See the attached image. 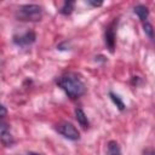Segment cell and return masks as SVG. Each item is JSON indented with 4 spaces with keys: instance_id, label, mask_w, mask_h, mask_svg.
<instances>
[{
    "instance_id": "6da1fadb",
    "label": "cell",
    "mask_w": 155,
    "mask_h": 155,
    "mask_svg": "<svg viewBox=\"0 0 155 155\" xmlns=\"http://www.w3.org/2000/svg\"><path fill=\"white\" fill-rule=\"evenodd\" d=\"M57 84L70 98H78L85 93L84 82L74 74H65L61 76L57 80Z\"/></svg>"
},
{
    "instance_id": "7a4b0ae2",
    "label": "cell",
    "mask_w": 155,
    "mask_h": 155,
    "mask_svg": "<svg viewBox=\"0 0 155 155\" xmlns=\"http://www.w3.org/2000/svg\"><path fill=\"white\" fill-rule=\"evenodd\" d=\"M42 15V8L39 5H24L19 8V17L24 21H39Z\"/></svg>"
},
{
    "instance_id": "3957f363",
    "label": "cell",
    "mask_w": 155,
    "mask_h": 155,
    "mask_svg": "<svg viewBox=\"0 0 155 155\" xmlns=\"http://www.w3.org/2000/svg\"><path fill=\"white\" fill-rule=\"evenodd\" d=\"M57 131L62 136H64L65 138H68L70 140H76V139L80 138V133H79L78 128L73 124H70V122H62V124H59L57 126Z\"/></svg>"
},
{
    "instance_id": "277c9868",
    "label": "cell",
    "mask_w": 155,
    "mask_h": 155,
    "mask_svg": "<svg viewBox=\"0 0 155 155\" xmlns=\"http://www.w3.org/2000/svg\"><path fill=\"white\" fill-rule=\"evenodd\" d=\"M13 41L19 46H28V45H30V44H33L35 41V34L33 31H27L23 35L15 36Z\"/></svg>"
},
{
    "instance_id": "5b68a950",
    "label": "cell",
    "mask_w": 155,
    "mask_h": 155,
    "mask_svg": "<svg viewBox=\"0 0 155 155\" xmlns=\"http://www.w3.org/2000/svg\"><path fill=\"white\" fill-rule=\"evenodd\" d=\"M105 44L109 48L110 52L114 51L115 47V29H114V23L111 25H109L105 30Z\"/></svg>"
},
{
    "instance_id": "8992f818",
    "label": "cell",
    "mask_w": 155,
    "mask_h": 155,
    "mask_svg": "<svg viewBox=\"0 0 155 155\" xmlns=\"http://www.w3.org/2000/svg\"><path fill=\"white\" fill-rule=\"evenodd\" d=\"M75 117H76L78 122H79L84 128L88 127V119H87V116H86V114L84 113L82 109H79V108L75 109Z\"/></svg>"
},
{
    "instance_id": "52a82bcc",
    "label": "cell",
    "mask_w": 155,
    "mask_h": 155,
    "mask_svg": "<svg viewBox=\"0 0 155 155\" xmlns=\"http://www.w3.org/2000/svg\"><path fill=\"white\" fill-rule=\"evenodd\" d=\"M133 11H134V13L139 17V19H142L143 22L148 18V16H149V11H148V8L144 6V5H138V6H136L134 8H133Z\"/></svg>"
},
{
    "instance_id": "ba28073f",
    "label": "cell",
    "mask_w": 155,
    "mask_h": 155,
    "mask_svg": "<svg viewBox=\"0 0 155 155\" xmlns=\"http://www.w3.org/2000/svg\"><path fill=\"white\" fill-rule=\"evenodd\" d=\"M108 155H121L120 147L115 140H110L108 143Z\"/></svg>"
},
{
    "instance_id": "9c48e42d",
    "label": "cell",
    "mask_w": 155,
    "mask_h": 155,
    "mask_svg": "<svg viewBox=\"0 0 155 155\" xmlns=\"http://www.w3.org/2000/svg\"><path fill=\"white\" fill-rule=\"evenodd\" d=\"M74 10V1H65L64 5L61 8V13L63 15H70Z\"/></svg>"
},
{
    "instance_id": "30bf717a",
    "label": "cell",
    "mask_w": 155,
    "mask_h": 155,
    "mask_svg": "<svg viewBox=\"0 0 155 155\" xmlns=\"http://www.w3.org/2000/svg\"><path fill=\"white\" fill-rule=\"evenodd\" d=\"M0 138H1V142L5 144V145H10L12 143V137H11V133L8 132V130L4 131L0 133Z\"/></svg>"
},
{
    "instance_id": "8fae6325",
    "label": "cell",
    "mask_w": 155,
    "mask_h": 155,
    "mask_svg": "<svg viewBox=\"0 0 155 155\" xmlns=\"http://www.w3.org/2000/svg\"><path fill=\"white\" fill-rule=\"evenodd\" d=\"M110 98H111V101L116 104V107H117L120 110H124V109H125V104H124V102L120 99L119 96H116V94H114L113 92H110Z\"/></svg>"
},
{
    "instance_id": "7c38bea8",
    "label": "cell",
    "mask_w": 155,
    "mask_h": 155,
    "mask_svg": "<svg viewBox=\"0 0 155 155\" xmlns=\"http://www.w3.org/2000/svg\"><path fill=\"white\" fill-rule=\"evenodd\" d=\"M143 29H144L145 34H147L149 38H153V25H151L150 23L144 22V24H143Z\"/></svg>"
},
{
    "instance_id": "4fadbf2b",
    "label": "cell",
    "mask_w": 155,
    "mask_h": 155,
    "mask_svg": "<svg viewBox=\"0 0 155 155\" xmlns=\"http://www.w3.org/2000/svg\"><path fill=\"white\" fill-rule=\"evenodd\" d=\"M6 114H7V109H6L2 104H0V119H1V117H4Z\"/></svg>"
},
{
    "instance_id": "5bb4252c",
    "label": "cell",
    "mask_w": 155,
    "mask_h": 155,
    "mask_svg": "<svg viewBox=\"0 0 155 155\" xmlns=\"http://www.w3.org/2000/svg\"><path fill=\"white\" fill-rule=\"evenodd\" d=\"M6 130H7V125H6V124L0 119V133H1V132H4V131H6Z\"/></svg>"
},
{
    "instance_id": "9a60e30c",
    "label": "cell",
    "mask_w": 155,
    "mask_h": 155,
    "mask_svg": "<svg viewBox=\"0 0 155 155\" xmlns=\"http://www.w3.org/2000/svg\"><path fill=\"white\" fill-rule=\"evenodd\" d=\"M87 2H88V4H91L92 6H96V7H97V6H101V5L103 4L102 1H93V0H88Z\"/></svg>"
},
{
    "instance_id": "2e32d148",
    "label": "cell",
    "mask_w": 155,
    "mask_h": 155,
    "mask_svg": "<svg viewBox=\"0 0 155 155\" xmlns=\"http://www.w3.org/2000/svg\"><path fill=\"white\" fill-rule=\"evenodd\" d=\"M144 155H154L153 149H148V150H145V151H144Z\"/></svg>"
},
{
    "instance_id": "e0dca14e",
    "label": "cell",
    "mask_w": 155,
    "mask_h": 155,
    "mask_svg": "<svg viewBox=\"0 0 155 155\" xmlns=\"http://www.w3.org/2000/svg\"><path fill=\"white\" fill-rule=\"evenodd\" d=\"M29 155H40V154H35V153H29Z\"/></svg>"
}]
</instances>
